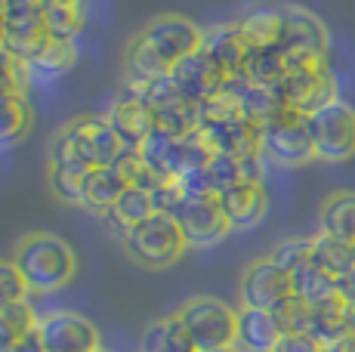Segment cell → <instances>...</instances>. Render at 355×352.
Masks as SVG:
<instances>
[{"label":"cell","instance_id":"46","mask_svg":"<svg viewBox=\"0 0 355 352\" xmlns=\"http://www.w3.org/2000/svg\"><path fill=\"white\" fill-rule=\"evenodd\" d=\"M204 352H244V349H238V346H220V349H204Z\"/></svg>","mask_w":355,"mask_h":352},{"label":"cell","instance_id":"12","mask_svg":"<svg viewBox=\"0 0 355 352\" xmlns=\"http://www.w3.org/2000/svg\"><path fill=\"white\" fill-rule=\"evenodd\" d=\"M282 99L284 108H293L300 114H315L318 108L337 103V78L324 62H300L288 65V74L282 80Z\"/></svg>","mask_w":355,"mask_h":352},{"label":"cell","instance_id":"34","mask_svg":"<svg viewBox=\"0 0 355 352\" xmlns=\"http://www.w3.org/2000/svg\"><path fill=\"white\" fill-rule=\"evenodd\" d=\"M84 179H87V170H80V167H65V164L46 167L50 192L56 195L62 204H78L80 207V198H84Z\"/></svg>","mask_w":355,"mask_h":352},{"label":"cell","instance_id":"48","mask_svg":"<svg viewBox=\"0 0 355 352\" xmlns=\"http://www.w3.org/2000/svg\"><path fill=\"white\" fill-rule=\"evenodd\" d=\"M352 352H355V349H352Z\"/></svg>","mask_w":355,"mask_h":352},{"label":"cell","instance_id":"45","mask_svg":"<svg viewBox=\"0 0 355 352\" xmlns=\"http://www.w3.org/2000/svg\"><path fill=\"white\" fill-rule=\"evenodd\" d=\"M3 28H6V16H3V3H0V40H3Z\"/></svg>","mask_w":355,"mask_h":352},{"label":"cell","instance_id":"47","mask_svg":"<svg viewBox=\"0 0 355 352\" xmlns=\"http://www.w3.org/2000/svg\"><path fill=\"white\" fill-rule=\"evenodd\" d=\"M0 3H6V0H0Z\"/></svg>","mask_w":355,"mask_h":352},{"label":"cell","instance_id":"17","mask_svg":"<svg viewBox=\"0 0 355 352\" xmlns=\"http://www.w3.org/2000/svg\"><path fill=\"white\" fill-rule=\"evenodd\" d=\"M46 352H99V331L78 313H50L37 322Z\"/></svg>","mask_w":355,"mask_h":352},{"label":"cell","instance_id":"30","mask_svg":"<svg viewBox=\"0 0 355 352\" xmlns=\"http://www.w3.org/2000/svg\"><path fill=\"white\" fill-rule=\"evenodd\" d=\"M34 112L25 96H0V148L28 137Z\"/></svg>","mask_w":355,"mask_h":352},{"label":"cell","instance_id":"25","mask_svg":"<svg viewBox=\"0 0 355 352\" xmlns=\"http://www.w3.org/2000/svg\"><path fill=\"white\" fill-rule=\"evenodd\" d=\"M87 19V3L84 0H50L44 10V25L50 40H62V44H74L80 35Z\"/></svg>","mask_w":355,"mask_h":352},{"label":"cell","instance_id":"41","mask_svg":"<svg viewBox=\"0 0 355 352\" xmlns=\"http://www.w3.org/2000/svg\"><path fill=\"white\" fill-rule=\"evenodd\" d=\"M272 352H322V343L309 334H282Z\"/></svg>","mask_w":355,"mask_h":352},{"label":"cell","instance_id":"42","mask_svg":"<svg viewBox=\"0 0 355 352\" xmlns=\"http://www.w3.org/2000/svg\"><path fill=\"white\" fill-rule=\"evenodd\" d=\"M16 340H19V331L12 328V322L6 318L3 309H0V352H10Z\"/></svg>","mask_w":355,"mask_h":352},{"label":"cell","instance_id":"26","mask_svg":"<svg viewBox=\"0 0 355 352\" xmlns=\"http://www.w3.org/2000/svg\"><path fill=\"white\" fill-rule=\"evenodd\" d=\"M241 74L250 84L275 87L278 90L284 74H288V56L282 53V46H257V50H250L248 59H244Z\"/></svg>","mask_w":355,"mask_h":352},{"label":"cell","instance_id":"11","mask_svg":"<svg viewBox=\"0 0 355 352\" xmlns=\"http://www.w3.org/2000/svg\"><path fill=\"white\" fill-rule=\"evenodd\" d=\"M309 130L315 142V161L346 164L355 158V108L343 99L309 114Z\"/></svg>","mask_w":355,"mask_h":352},{"label":"cell","instance_id":"23","mask_svg":"<svg viewBox=\"0 0 355 352\" xmlns=\"http://www.w3.org/2000/svg\"><path fill=\"white\" fill-rule=\"evenodd\" d=\"M318 229L322 235H331L337 241L355 245V192L352 188H337L322 201L318 207Z\"/></svg>","mask_w":355,"mask_h":352},{"label":"cell","instance_id":"40","mask_svg":"<svg viewBox=\"0 0 355 352\" xmlns=\"http://www.w3.org/2000/svg\"><path fill=\"white\" fill-rule=\"evenodd\" d=\"M210 176H214L216 188H229L235 182H244V170H241V158H232V155H214L207 164Z\"/></svg>","mask_w":355,"mask_h":352},{"label":"cell","instance_id":"19","mask_svg":"<svg viewBox=\"0 0 355 352\" xmlns=\"http://www.w3.org/2000/svg\"><path fill=\"white\" fill-rule=\"evenodd\" d=\"M216 198H220V207L229 216L232 229H254L269 211V195H266L263 182H235V186L223 188Z\"/></svg>","mask_w":355,"mask_h":352},{"label":"cell","instance_id":"10","mask_svg":"<svg viewBox=\"0 0 355 352\" xmlns=\"http://www.w3.org/2000/svg\"><path fill=\"white\" fill-rule=\"evenodd\" d=\"M44 10H46L44 0H6L3 3L6 28H3V40H0V50L31 65L50 46Z\"/></svg>","mask_w":355,"mask_h":352},{"label":"cell","instance_id":"7","mask_svg":"<svg viewBox=\"0 0 355 352\" xmlns=\"http://www.w3.org/2000/svg\"><path fill=\"white\" fill-rule=\"evenodd\" d=\"M176 318L195 340L198 352L235 346L238 340V309H232L216 297H192L176 309Z\"/></svg>","mask_w":355,"mask_h":352},{"label":"cell","instance_id":"32","mask_svg":"<svg viewBox=\"0 0 355 352\" xmlns=\"http://www.w3.org/2000/svg\"><path fill=\"white\" fill-rule=\"evenodd\" d=\"M78 62V50L74 44H62V40H50L44 53L28 65L31 69V80H56L68 74Z\"/></svg>","mask_w":355,"mask_h":352},{"label":"cell","instance_id":"27","mask_svg":"<svg viewBox=\"0 0 355 352\" xmlns=\"http://www.w3.org/2000/svg\"><path fill=\"white\" fill-rule=\"evenodd\" d=\"M142 352H198V346L173 313L146 328V334H142Z\"/></svg>","mask_w":355,"mask_h":352},{"label":"cell","instance_id":"39","mask_svg":"<svg viewBox=\"0 0 355 352\" xmlns=\"http://www.w3.org/2000/svg\"><path fill=\"white\" fill-rule=\"evenodd\" d=\"M148 195H152V207H155V213H170V216L180 211V204L186 201L182 182L176 179V176H170V179H161Z\"/></svg>","mask_w":355,"mask_h":352},{"label":"cell","instance_id":"15","mask_svg":"<svg viewBox=\"0 0 355 352\" xmlns=\"http://www.w3.org/2000/svg\"><path fill=\"white\" fill-rule=\"evenodd\" d=\"M105 121L112 124V130L118 133L127 148H139L142 142L158 130L155 114L148 112V105L139 96V80H133V78H127V87L114 96Z\"/></svg>","mask_w":355,"mask_h":352},{"label":"cell","instance_id":"14","mask_svg":"<svg viewBox=\"0 0 355 352\" xmlns=\"http://www.w3.org/2000/svg\"><path fill=\"white\" fill-rule=\"evenodd\" d=\"M291 297H293V284L282 266H275L269 256H259V260L248 263V269L241 275V306L269 309L272 313Z\"/></svg>","mask_w":355,"mask_h":352},{"label":"cell","instance_id":"43","mask_svg":"<svg viewBox=\"0 0 355 352\" xmlns=\"http://www.w3.org/2000/svg\"><path fill=\"white\" fill-rule=\"evenodd\" d=\"M10 352H46V349H44V343H40V334H37V331H31V334L19 337V340L12 343Z\"/></svg>","mask_w":355,"mask_h":352},{"label":"cell","instance_id":"33","mask_svg":"<svg viewBox=\"0 0 355 352\" xmlns=\"http://www.w3.org/2000/svg\"><path fill=\"white\" fill-rule=\"evenodd\" d=\"M155 207H152V195L146 192V188H136V186H127L124 195L118 198V204L112 207L105 216L114 222V226H121V232H127V229H133L136 222H142L146 216H152Z\"/></svg>","mask_w":355,"mask_h":352},{"label":"cell","instance_id":"36","mask_svg":"<svg viewBox=\"0 0 355 352\" xmlns=\"http://www.w3.org/2000/svg\"><path fill=\"white\" fill-rule=\"evenodd\" d=\"M269 260L275 263V266H282L288 275H293L300 266H306V263L312 260V238H284V241H278V245L272 247Z\"/></svg>","mask_w":355,"mask_h":352},{"label":"cell","instance_id":"9","mask_svg":"<svg viewBox=\"0 0 355 352\" xmlns=\"http://www.w3.org/2000/svg\"><path fill=\"white\" fill-rule=\"evenodd\" d=\"M139 96L155 114V124L167 137H192L201 127V105L182 96V90L173 84V78H158L142 84L139 80Z\"/></svg>","mask_w":355,"mask_h":352},{"label":"cell","instance_id":"37","mask_svg":"<svg viewBox=\"0 0 355 352\" xmlns=\"http://www.w3.org/2000/svg\"><path fill=\"white\" fill-rule=\"evenodd\" d=\"M272 315H275L282 334H306V328H309V303H303L300 297L284 300L282 306L272 309Z\"/></svg>","mask_w":355,"mask_h":352},{"label":"cell","instance_id":"22","mask_svg":"<svg viewBox=\"0 0 355 352\" xmlns=\"http://www.w3.org/2000/svg\"><path fill=\"white\" fill-rule=\"evenodd\" d=\"M130 182L124 179V173L118 167H93L87 170V179H84V198H80V207L90 213H99L105 216L118 204V198L124 195V188Z\"/></svg>","mask_w":355,"mask_h":352},{"label":"cell","instance_id":"38","mask_svg":"<svg viewBox=\"0 0 355 352\" xmlns=\"http://www.w3.org/2000/svg\"><path fill=\"white\" fill-rule=\"evenodd\" d=\"M31 288L25 284L22 272L16 269L12 260H0V309L3 306H12V303H22L28 300Z\"/></svg>","mask_w":355,"mask_h":352},{"label":"cell","instance_id":"3","mask_svg":"<svg viewBox=\"0 0 355 352\" xmlns=\"http://www.w3.org/2000/svg\"><path fill=\"white\" fill-rule=\"evenodd\" d=\"M12 263L34 294H53L65 288L78 269L74 250L53 232H28L25 238H19Z\"/></svg>","mask_w":355,"mask_h":352},{"label":"cell","instance_id":"31","mask_svg":"<svg viewBox=\"0 0 355 352\" xmlns=\"http://www.w3.org/2000/svg\"><path fill=\"white\" fill-rule=\"evenodd\" d=\"M291 284H293V297H300V300L309 303V306H315V303L337 294V279H331L315 260L300 266L297 272L291 275Z\"/></svg>","mask_w":355,"mask_h":352},{"label":"cell","instance_id":"4","mask_svg":"<svg viewBox=\"0 0 355 352\" xmlns=\"http://www.w3.org/2000/svg\"><path fill=\"white\" fill-rule=\"evenodd\" d=\"M198 133L214 148V155L244 158V155H259L263 124L250 121L248 114L238 108L235 99L223 90L201 105V127H198Z\"/></svg>","mask_w":355,"mask_h":352},{"label":"cell","instance_id":"49","mask_svg":"<svg viewBox=\"0 0 355 352\" xmlns=\"http://www.w3.org/2000/svg\"><path fill=\"white\" fill-rule=\"evenodd\" d=\"M99 352H102V349H99Z\"/></svg>","mask_w":355,"mask_h":352},{"label":"cell","instance_id":"28","mask_svg":"<svg viewBox=\"0 0 355 352\" xmlns=\"http://www.w3.org/2000/svg\"><path fill=\"white\" fill-rule=\"evenodd\" d=\"M238 31L250 50L257 46H278L282 40V6H259L238 19Z\"/></svg>","mask_w":355,"mask_h":352},{"label":"cell","instance_id":"5","mask_svg":"<svg viewBox=\"0 0 355 352\" xmlns=\"http://www.w3.org/2000/svg\"><path fill=\"white\" fill-rule=\"evenodd\" d=\"M189 241L180 222L170 213H152L124 232V250L130 260L146 269H167L186 254Z\"/></svg>","mask_w":355,"mask_h":352},{"label":"cell","instance_id":"8","mask_svg":"<svg viewBox=\"0 0 355 352\" xmlns=\"http://www.w3.org/2000/svg\"><path fill=\"white\" fill-rule=\"evenodd\" d=\"M139 155L164 179H170V176L180 179V176H186L189 170L207 167L210 158H214V148L204 142L201 133H192V137H167V133L155 130L152 137L139 146Z\"/></svg>","mask_w":355,"mask_h":352},{"label":"cell","instance_id":"20","mask_svg":"<svg viewBox=\"0 0 355 352\" xmlns=\"http://www.w3.org/2000/svg\"><path fill=\"white\" fill-rule=\"evenodd\" d=\"M349 315H352V303H346L340 294H334L327 300L315 303V306H309V328H306V334L315 337L322 346L340 343L346 337H352Z\"/></svg>","mask_w":355,"mask_h":352},{"label":"cell","instance_id":"35","mask_svg":"<svg viewBox=\"0 0 355 352\" xmlns=\"http://www.w3.org/2000/svg\"><path fill=\"white\" fill-rule=\"evenodd\" d=\"M31 87L28 62L0 50V96H25Z\"/></svg>","mask_w":355,"mask_h":352},{"label":"cell","instance_id":"21","mask_svg":"<svg viewBox=\"0 0 355 352\" xmlns=\"http://www.w3.org/2000/svg\"><path fill=\"white\" fill-rule=\"evenodd\" d=\"M201 50L232 78V74H241L250 46L241 37V31H238V22H226V25H214V28L204 31Z\"/></svg>","mask_w":355,"mask_h":352},{"label":"cell","instance_id":"24","mask_svg":"<svg viewBox=\"0 0 355 352\" xmlns=\"http://www.w3.org/2000/svg\"><path fill=\"white\" fill-rule=\"evenodd\" d=\"M278 337H282V331H278V322L269 309H250V306L238 309V340H235L238 349L272 352Z\"/></svg>","mask_w":355,"mask_h":352},{"label":"cell","instance_id":"2","mask_svg":"<svg viewBox=\"0 0 355 352\" xmlns=\"http://www.w3.org/2000/svg\"><path fill=\"white\" fill-rule=\"evenodd\" d=\"M124 142L112 130L105 118H84L68 121L62 130L50 142V164L80 167V170H93V167H112L114 161L124 155Z\"/></svg>","mask_w":355,"mask_h":352},{"label":"cell","instance_id":"18","mask_svg":"<svg viewBox=\"0 0 355 352\" xmlns=\"http://www.w3.org/2000/svg\"><path fill=\"white\" fill-rule=\"evenodd\" d=\"M170 78H173V84L182 90V96L192 99V103H198V105H204L207 99H214L216 93H223L229 74L223 71L204 50H198V53H192V56L182 59L180 65H173Z\"/></svg>","mask_w":355,"mask_h":352},{"label":"cell","instance_id":"13","mask_svg":"<svg viewBox=\"0 0 355 352\" xmlns=\"http://www.w3.org/2000/svg\"><path fill=\"white\" fill-rule=\"evenodd\" d=\"M327 28L315 12L303 6H282V53L288 56V65L300 62H324L327 59Z\"/></svg>","mask_w":355,"mask_h":352},{"label":"cell","instance_id":"16","mask_svg":"<svg viewBox=\"0 0 355 352\" xmlns=\"http://www.w3.org/2000/svg\"><path fill=\"white\" fill-rule=\"evenodd\" d=\"M173 220L180 222L189 247L220 245L232 232V222H229V216L223 213L220 198H186L180 204V211L173 213Z\"/></svg>","mask_w":355,"mask_h":352},{"label":"cell","instance_id":"44","mask_svg":"<svg viewBox=\"0 0 355 352\" xmlns=\"http://www.w3.org/2000/svg\"><path fill=\"white\" fill-rule=\"evenodd\" d=\"M355 349V337H346L340 343H331V346H322V352H352Z\"/></svg>","mask_w":355,"mask_h":352},{"label":"cell","instance_id":"29","mask_svg":"<svg viewBox=\"0 0 355 352\" xmlns=\"http://www.w3.org/2000/svg\"><path fill=\"white\" fill-rule=\"evenodd\" d=\"M312 260L324 269L331 279L343 281L355 272V245H346V241H337L331 235L318 232L312 238Z\"/></svg>","mask_w":355,"mask_h":352},{"label":"cell","instance_id":"1","mask_svg":"<svg viewBox=\"0 0 355 352\" xmlns=\"http://www.w3.org/2000/svg\"><path fill=\"white\" fill-rule=\"evenodd\" d=\"M204 31L198 28L192 19L167 12V16H155L142 31H136L124 46V69L127 78L133 80H158L173 71L186 56L201 50Z\"/></svg>","mask_w":355,"mask_h":352},{"label":"cell","instance_id":"6","mask_svg":"<svg viewBox=\"0 0 355 352\" xmlns=\"http://www.w3.org/2000/svg\"><path fill=\"white\" fill-rule=\"evenodd\" d=\"M259 155L266 164L275 167H306L315 161V142L309 130V114H300L293 108H282L275 118L263 124Z\"/></svg>","mask_w":355,"mask_h":352}]
</instances>
